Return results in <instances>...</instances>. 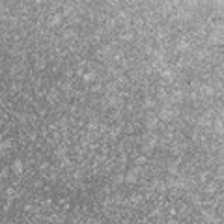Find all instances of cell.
I'll use <instances>...</instances> for the list:
<instances>
[{"instance_id": "1", "label": "cell", "mask_w": 224, "mask_h": 224, "mask_svg": "<svg viewBox=\"0 0 224 224\" xmlns=\"http://www.w3.org/2000/svg\"><path fill=\"white\" fill-rule=\"evenodd\" d=\"M138 174H140V168H133V170H129V172L125 174V181H127V183H135V181L138 179Z\"/></svg>"}, {"instance_id": "2", "label": "cell", "mask_w": 224, "mask_h": 224, "mask_svg": "<svg viewBox=\"0 0 224 224\" xmlns=\"http://www.w3.org/2000/svg\"><path fill=\"white\" fill-rule=\"evenodd\" d=\"M172 118H174V110L170 106H164L161 110V114H159V120H172Z\"/></svg>"}, {"instance_id": "3", "label": "cell", "mask_w": 224, "mask_h": 224, "mask_svg": "<svg viewBox=\"0 0 224 224\" xmlns=\"http://www.w3.org/2000/svg\"><path fill=\"white\" fill-rule=\"evenodd\" d=\"M23 170H24V166H23V161H19V159H17V161L13 163V172H15L17 176H21V174H23Z\"/></svg>"}, {"instance_id": "4", "label": "cell", "mask_w": 224, "mask_h": 224, "mask_svg": "<svg viewBox=\"0 0 224 224\" xmlns=\"http://www.w3.org/2000/svg\"><path fill=\"white\" fill-rule=\"evenodd\" d=\"M60 21H62V15L60 13H54V15L49 17V24L50 26H56V24H60Z\"/></svg>"}, {"instance_id": "5", "label": "cell", "mask_w": 224, "mask_h": 224, "mask_svg": "<svg viewBox=\"0 0 224 224\" xmlns=\"http://www.w3.org/2000/svg\"><path fill=\"white\" fill-rule=\"evenodd\" d=\"M157 123H159V118H157V116H149V118H148V127H149V129H153Z\"/></svg>"}, {"instance_id": "6", "label": "cell", "mask_w": 224, "mask_h": 224, "mask_svg": "<svg viewBox=\"0 0 224 224\" xmlns=\"http://www.w3.org/2000/svg\"><path fill=\"white\" fill-rule=\"evenodd\" d=\"M47 99H49L50 103H54V101L58 99V92H56V90H52V92H49V93H47Z\"/></svg>"}, {"instance_id": "7", "label": "cell", "mask_w": 224, "mask_h": 224, "mask_svg": "<svg viewBox=\"0 0 224 224\" xmlns=\"http://www.w3.org/2000/svg\"><path fill=\"white\" fill-rule=\"evenodd\" d=\"M45 66H47L45 58H37V60H36V69H43Z\"/></svg>"}, {"instance_id": "8", "label": "cell", "mask_w": 224, "mask_h": 224, "mask_svg": "<svg viewBox=\"0 0 224 224\" xmlns=\"http://www.w3.org/2000/svg\"><path fill=\"white\" fill-rule=\"evenodd\" d=\"M11 148V140H4V142H0V151H6V149Z\"/></svg>"}, {"instance_id": "9", "label": "cell", "mask_w": 224, "mask_h": 224, "mask_svg": "<svg viewBox=\"0 0 224 224\" xmlns=\"http://www.w3.org/2000/svg\"><path fill=\"white\" fill-rule=\"evenodd\" d=\"M177 49H179V50H185V49H189V43H187L185 39H179V41H177Z\"/></svg>"}, {"instance_id": "10", "label": "cell", "mask_w": 224, "mask_h": 224, "mask_svg": "<svg viewBox=\"0 0 224 224\" xmlns=\"http://www.w3.org/2000/svg\"><path fill=\"white\" fill-rule=\"evenodd\" d=\"M168 172H170V174H176V172H177V163H170Z\"/></svg>"}, {"instance_id": "11", "label": "cell", "mask_w": 224, "mask_h": 224, "mask_svg": "<svg viewBox=\"0 0 224 224\" xmlns=\"http://www.w3.org/2000/svg\"><path fill=\"white\" fill-rule=\"evenodd\" d=\"M163 75H164V79H166V80H172V79H174V75L170 73V71H164Z\"/></svg>"}, {"instance_id": "12", "label": "cell", "mask_w": 224, "mask_h": 224, "mask_svg": "<svg viewBox=\"0 0 224 224\" xmlns=\"http://www.w3.org/2000/svg\"><path fill=\"white\" fill-rule=\"evenodd\" d=\"M93 79H95V77H93V73H86V75H84V80H88V82L93 80Z\"/></svg>"}, {"instance_id": "13", "label": "cell", "mask_w": 224, "mask_h": 224, "mask_svg": "<svg viewBox=\"0 0 224 224\" xmlns=\"http://www.w3.org/2000/svg\"><path fill=\"white\" fill-rule=\"evenodd\" d=\"M144 163H146V157H138V159H136V164H138V166H142Z\"/></svg>"}, {"instance_id": "14", "label": "cell", "mask_w": 224, "mask_h": 224, "mask_svg": "<svg viewBox=\"0 0 224 224\" xmlns=\"http://www.w3.org/2000/svg\"><path fill=\"white\" fill-rule=\"evenodd\" d=\"M181 97H183V93H181V92H176V93H174V99H176V101H179Z\"/></svg>"}, {"instance_id": "15", "label": "cell", "mask_w": 224, "mask_h": 224, "mask_svg": "<svg viewBox=\"0 0 224 224\" xmlns=\"http://www.w3.org/2000/svg\"><path fill=\"white\" fill-rule=\"evenodd\" d=\"M215 189H217V185H215V183H211V185L207 187V190H209V193H213V190H215Z\"/></svg>"}, {"instance_id": "16", "label": "cell", "mask_w": 224, "mask_h": 224, "mask_svg": "<svg viewBox=\"0 0 224 224\" xmlns=\"http://www.w3.org/2000/svg\"><path fill=\"white\" fill-rule=\"evenodd\" d=\"M146 106H148V109H149V106H153V99H148L146 101Z\"/></svg>"}]
</instances>
